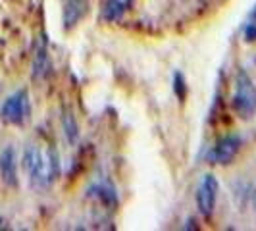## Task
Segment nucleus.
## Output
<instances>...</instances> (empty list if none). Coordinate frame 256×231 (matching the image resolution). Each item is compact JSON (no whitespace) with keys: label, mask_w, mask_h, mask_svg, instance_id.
Masks as SVG:
<instances>
[{"label":"nucleus","mask_w":256,"mask_h":231,"mask_svg":"<svg viewBox=\"0 0 256 231\" xmlns=\"http://www.w3.org/2000/svg\"><path fill=\"white\" fill-rule=\"evenodd\" d=\"M24 170L33 189H48L60 176V158L56 148L40 141L29 142L24 150Z\"/></svg>","instance_id":"f257e3e1"},{"label":"nucleus","mask_w":256,"mask_h":231,"mask_svg":"<svg viewBox=\"0 0 256 231\" xmlns=\"http://www.w3.org/2000/svg\"><path fill=\"white\" fill-rule=\"evenodd\" d=\"M31 114V104H29V92L27 89H20L12 92L0 108V118L4 124L22 128L26 126Z\"/></svg>","instance_id":"7ed1b4c3"},{"label":"nucleus","mask_w":256,"mask_h":231,"mask_svg":"<svg viewBox=\"0 0 256 231\" xmlns=\"http://www.w3.org/2000/svg\"><path fill=\"white\" fill-rule=\"evenodd\" d=\"M62 122H64V133L66 137H68V142H76L77 137H79V128H77V122L74 114L70 110H66Z\"/></svg>","instance_id":"9d476101"},{"label":"nucleus","mask_w":256,"mask_h":231,"mask_svg":"<svg viewBox=\"0 0 256 231\" xmlns=\"http://www.w3.org/2000/svg\"><path fill=\"white\" fill-rule=\"evenodd\" d=\"M252 208H254V212H256V187H254V191H252Z\"/></svg>","instance_id":"ddd939ff"},{"label":"nucleus","mask_w":256,"mask_h":231,"mask_svg":"<svg viewBox=\"0 0 256 231\" xmlns=\"http://www.w3.org/2000/svg\"><path fill=\"white\" fill-rule=\"evenodd\" d=\"M218 194H220V181L214 174H204L200 181H198V187H196V208L198 212L210 218L216 210V202H218Z\"/></svg>","instance_id":"20e7f679"},{"label":"nucleus","mask_w":256,"mask_h":231,"mask_svg":"<svg viewBox=\"0 0 256 231\" xmlns=\"http://www.w3.org/2000/svg\"><path fill=\"white\" fill-rule=\"evenodd\" d=\"M241 146H243V139L239 135H235V133L224 135L222 139L216 141L212 150L208 152V160L214 162V164H220V166H228L237 158Z\"/></svg>","instance_id":"39448f33"},{"label":"nucleus","mask_w":256,"mask_h":231,"mask_svg":"<svg viewBox=\"0 0 256 231\" xmlns=\"http://www.w3.org/2000/svg\"><path fill=\"white\" fill-rule=\"evenodd\" d=\"M87 14H89V0H68L64 6L66 31L74 29Z\"/></svg>","instance_id":"0eeeda50"},{"label":"nucleus","mask_w":256,"mask_h":231,"mask_svg":"<svg viewBox=\"0 0 256 231\" xmlns=\"http://www.w3.org/2000/svg\"><path fill=\"white\" fill-rule=\"evenodd\" d=\"M231 106L241 120H250L256 114V85L244 70H237L235 74Z\"/></svg>","instance_id":"f03ea898"},{"label":"nucleus","mask_w":256,"mask_h":231,"mask_svg":"<svg viewBox=\"0 0 256 231\" xmlns=\"http://www.w3.org/2000/svg\"><path fill=\"white\" fill-rule=\"evenodd\" d=\"M0 178L8 187H18V152L14 144H6L0 150Z\"/></svg>","instance_id":"423d86ee"},{"label":"nucleus","mask_w":256,"mask_h":231,"mask_svg":"<svg viewBox=\"0 0 256 231\" xmlns=\"http://www.w3.org/2000/svg\"><path fill=\"white\" fill-rule=\"evenodd\" d=\"M133 0H108L104 6V20L106 22H118L122 16L131 8Z\"/></svg>","instance_id":"6e6552de"},{"label":"nucleus","mask_w":256,"mask_h":231,"mask_svg":"<svg viewBox=\"0 0 256 231\" xmlns=\"http://www.w3.org/2000/svg\"><path fill=\"white\" fill-rule=\"evenodd\" d=\"M174 85H176V94L183 100L185 98V79H183V76H181L180 72L174 76Z\"/></svg>","instance_id":"f8f14e48"},{"label":"nucleus","mask_w":256,"mask_h":231,"mask_svg":"<svg viewBox=\"0 0 256 231\" xmlns=\"http://www.w3.org/2000/svg\"><path fill=\"white\" fill-rule=\"evenodd\" d=\"M243 33H244V40H246V42H254L256 40V4L252 6V10H250L248 18H246Z\"/></svg>","instance_id":"9b49d317"},{"label":"nucleus","mask_w":256,"mask_h":231,"mask_svg":"<svg viewBox=\"0 0 256 231\" xmlns=\"http://www.w3.org/2000/svg\"><path fill=\"white\" fill-rule=\"evenodd\" d=\"M48 56H46V44L40 42L35 54V60H33V76L35 77H44L48 72Z\"/></svg>","instance_id":"1a4fd4ad"}]
</instances>
